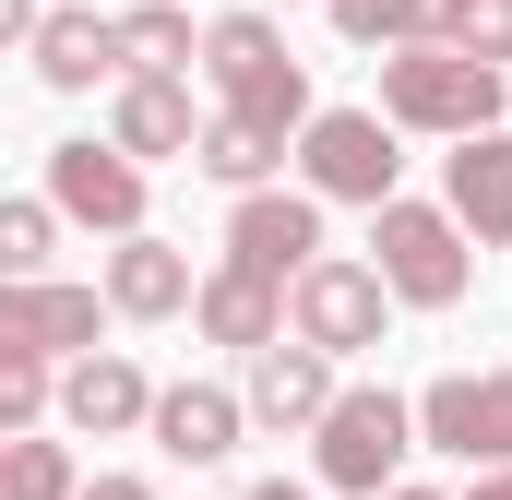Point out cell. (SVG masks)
Wrapping results in <instances>:
<instances>
[{"label":"cell","mask_w":512,"mask_h":500,"mask_svg":"<svg viewBox=\"0 0 512 500\" xmlns=\"http://www.w3.org/2000/svg\"><path fill=\"white\" fill-rule=\"evenodd\" d=\"M322 489H346V500H382L393 477H405V453H417V405L393 393V381H346L334 405H322Z\"/></svg>","instance_id":"cell-4"},{"label":"cell","mask_w":512,"mask_h":500,"mask_svg":"<svg viewBox=\"0 0 512 500\" xmlns=\"http://www.w3.org/2000/svg\"><path fill=\"white\" fill-rule=\"evenodd\" d=\"M48 250H60L48 191H36V203H24V191H0V286H48Z\"/></svg>","instance_id":"cell-21"},{"label":"cell","mask_w":512,"mask_h":500,"mask_svg":"<svg viewBox=\"0 0 512 500\" xmlns=\"http://www.w3.org/2000/svg\"><path fill=\"white\" fill-rule=\"evenodd\" d=\"M108 143H120L131 167H143V155H191V143H203V120H191V84L120 72V96H108Z\"/></svg>","instance_id":"cell-17"},{"label":"cell","mask_w":512,"mask_h":500,"mask_svg":"<svg viewBox=\"0 0 512 500\" xmlns=\"http://www.w3.org/2000/svg\"><path fill=\"white\" fill-rule=\"evenodd\" d=\"M465 500H512V465H501V477H477V489H465Z\"/></svg>","instance_id":"cell-29"},{"label":"cell","mask_w":512,"mask_h":500,"mask_svg":"<svg viewBox=\"0 0 512 500\" xmlns=\"http://www.w3.org/2000/svg\"><path fill=\"white\" fill-rule=\"evenodd\" d=\"M36 84H60V96H96V84H120V36H108V12H36Z\"/></svg>","instance_id":"cell-16"},{"label":"cell","mask_w":512,"mask_h":500,"mask_svg":"<svg viewBox=\"0 0 512 500\" xmlns=\"http://www.w3.org/2000/svg\"><path fill=\"white\" fill-rule=\"evenodd\" d=\"M96 334H108V298L96 286H0V358H36V370H72V358H96Z\"/></svg>","instance_id":"cell-9"},{"label":"cell","mask_w":512,"mask_h":500,"mask_svg":"<svg viewBox=\"0 0 512 500\" xmlns=\"http://www.w3.org/2000/svg\"><path fill=\"white\" fill-rule=\"evenodd\" d=\"M48 381H60V370H36V358H0V441H24V429L48 417Z\"/></svg>","instance_id":"cell-24"},{"label":"cell","mask_w":512,"mask_h":500,"mask_svg":"<svg viewBox=\"0 0 512 500\" xmlns=\"http://www.w3.org/2000/svg\"><path fill=\"white\" fill-rule=\"evenodd\" d=\"M203 84H215V120L262 131V143H298L310 131V72L286 60L274 12H215L203 24Z\"/></svg>","instance_id":"cell-1"},{"label":"cell","mask_w":512,"mask_h":500,"mask_svg":"<svg viewBox=\"0 0 512 500\" xmlns=\"http://www.w3.org/2000/svg\"><path fill=\"white\" fill-rule=\"evenodd\" d=\"M191 286H203V274H191V250H167L155 227H143V239L108 250V286H96V298H108L120 322H179V310H191Z\"/></svg>","instance_id":"cell-14"},{"label":"cell","mask_w":512,"mask_h":500,"mask_svg":"<svg viewBox=\"0 0 512 500\" xmlns=\"http://www.w3.org/2000/svg\"><path fill=\"white\" fill-rule=\"evenodd\" d=\"M108 36H120V72H155V84H191V60H203V24L179 0H131V12H108Z\"/></svg>","instance_id":"cell-20"},{"label":"cell","mask_w":512,"mask_h":500,"mask_svg":"<svg viewBox=\"0 0 512 500\" xmlns=\"http://www.w3.org/2000/svg\"><path fill=\"white\" fill-rule=\"evenodd\" d=\"M382 500H441V489H417V477H393V489H382Z\"/></svg>","instance_id":"cell-30"},{"label":"cell","mask_w":512,"mask_h":500,"mask_svg":"<svg viewBox=\"0 0 512 500\" xmlns=\"http://www.w3.org/2000/svg\"><path fill=\"white\" fill-rule=\"evenodd\" d=\"M0 500H84V477H72V441H0Z\"/></svg>","instance_id":"cell-23"},{"label":"cell","mask_w":512,"mask_h":500,"mask_svg":"<svg viewBox=\"0 0 512 500\" xmlns=\"http://www.w3.org/2000/svg\"><path fill=\"white\" fill-rule=\"evenodd\" d=\"M370 274H382L393 310H453V298L477 286V250H465V227H453L441 203H405V191H393L382 215H370Z\"/></svg>","instance_id":"cell-3"},{"label":"cell","mask_w":512,"mask_h":500,"mask_svg":"<svg viewBox=\"0 0 512 500\" xmlns=\"http://www.w3.org/2000/svg\"><path fill=\"white\" fill-rule=\"evenodd\" d=\"M382 322H393L382 274H370V262H346V250H322V262L286 286V346H310V358H370V346H382Z\"/></svg>","instance_id":"cell-6"},{"label":"cell","mask_w":512,"mask_h":500,"mask_svg":"<svg viewBox=\"0 0 512 500\" xmlns=\"http://www.w3.org/2000/svg\"><path fill=\"white\" fill-rule=\"evenodd\" d=\"M334 12V36L346 48H453V24H465V0H322Z\"/></svg>","instance_id":"cell-19"},{"label":"cell","mask_w":512,"mask_h":500,"mask_svg":"<svg viewBox=\"0 0 512 500\" xmlns=\"http://www.w3.org/2000/svg\"><path fill=\"white\" fill-rule=\"evenodd\" d=\"M501 84L489 60H465V48H393L382 60V120L393 131H441V143H477V131H501Z\"/></svg>","instance_id":"cell-2"},{"label":"cell","mask_w":512,"mask_h":500,"mask_svg":"<svg viewBox=\"0 0 512 500\" xmlns=\"http://www.w3.org/2000/svg\"><path fill=\"white\" fill-rule=\"evenodd\" d=\"M453 48H465V60H489V72H512V0H465Z\"/></svg>","instance_id":"cell-25"},{"label":"cell","mask_w":512,"mask_h":500,"mask_svg":"<svg viewBox=\"0 0 512 500\" xmlns=\"http://www.w3.org/2000/svg\"><path fill=\"white\" fill-rule=\"evenodd\" d=\"M441 215L465 227V250L489 239L512 250V131H477V143H453V167H441Z\"/></svg>","instance_id":"cell-12"},{"label":"cell","mask_w":512,"mask_h":500,"mask_svg":"<svg viewBox=\"0 0 512 500\" xmlns=\"http://www.w3.org/2000/svg\"><path fill=\"white\" fill-rule=\"evenodd\" d=\"M405 405H417V441L429 453H453L477 477L512 465V370H441L429 393H405Z\"/></svg>","instance_id":"cell-7"},{"label":"cell","mask_w":512,"mask_h":500,"mask_svg":"<svg viewBox=\"0 0 512 500\" xmlns=\"http://www.w3.org/2000/svg\"><path fill=\"white\" fill-rule=\"evenodd\" d=\"M143 429H155V453H167V465H227L251 417H239V393H227V381H167Z\"/></svg>","instance_id":"cell-13"},{"label":"cell","mask_w":512,"mask_h":500,"mask_svg":"<svg viewBox=\"0 0 512 500\" xmlns=\"http://www.w3.org/2000/svg\"><path fill=\"white\" fill-rule=\"evenodd\" d=\"M48 215L60 227H96V239H143V167H131L120 143H96V131L48 143Z\"/></svg>","instance_id":"cell-8"},{"label":"cell","mask_w":512,"mask_h":500,"mask_svg":"<svg viewBox=\"0 0 512 500\" xmlns=\"http://www.w3.org/2000/svg\"><path fill=\"white\" fill-rule=\"evenodd\" d=\"M239 500H310V489H298V477H251Z\"/></svg>","instance_id":"cell-28"},{"label":"cell","mask_w":512,"mask_h":500,"mask_svg":"<svg viewBox=\"0 0 512 500\" xmlns=\"http://www.w3.org/2000/svg\"><path fill=\"white\" fill-rule=\"evenodd\" d=\"M191 322H203L215 346H239V358H262V346H286V298H274L262 274H239V262H215V274L191 286Z\"/></svg>","instance_id":"cell-18"},{"label":"cell","mask_w":512,"mask_h":500,"mask_svg":"<svg viewBox=\"0 0 512 500\" xmlns=\"http://www.w3.org/2000/svg\"><path fill=\"white\" fill-rule=\"evenodd\" d=\"M0 48H36V0H0Z\"/></svg>","instance_id":"cell-26"},{"label":"cell","mask_w":512,"mask_h":500,"mask_svg":"<svg viewBox=\"0 0 512 500\" xmlns=\"http://www.w3.org/2000/svg\"><path fill=\"white\" fill-rule=\"evenodd\" d=\"M393 179H405V155H393L382 108H310V131H298V191L310 203H370L382 215Z\"/></svg>","instance_id":"cell-5"},{"label":"cell","mask_w":512,"mask_h":500,"mask_svg":"<svg viewBox=\"0 0 512 500\" xmlns=\"http://www.w3.org/2000/svg\"><path fill=\"white\" fill-rule=\"evenodd\" d=\"M48 417H60V429H84V441H120V429L155 417V381L131 370L120 346H96V358H72V370L48 381Z\"/></svg>","instance_id":"cell-11"},{"label":"cell","mask_w":512,"mask_h":500,"mask_svg":"<svg viewBox=\"0 0 512 500\" xmlns=\"http://www.w3.org/2000/svg\"><path fill=\"white\" fill-rule=\"evenodd\" d=\"M84 500H155V477H96Z\"/></svg>","instance_id":"cell-27"},{"label":"cell","mask_w":512,"mask_h":500,"mask_svg":"<svg viewBox=\"0 0 512 500\" xmlns=\"http://www.w3.org/2000/svg\"><path fill=\"white\" fill-rule=\"evenodd\" d=\"M334 393H346L334 358H310V346H262L239 417H251V429H322V405H334Z\"/></svg>","instance_id":"cell-15"},{"label":"cell","mask_w":512,"mask_h":500,"mask_svg":"<svg viewBox=\"0 0 512 500\" xmlns=\"http://www.w3.org/2000/svg\"><path fill=\"white\" fill-rule=\"evenodd\" d=\"M227 262L286 298V286L322 262V203H310V191H239V203H227Z\"/></svg>","instance_id":"cell-10"},{"label":"cell","mask_w":512,"mask_h":500,"mask_svg":"<svg viewBox=\"0 0 512 500\" xmlns=\"http://www.w3.org/2000/svg\"><path fill=\"white\" fill-rule=\"evenodd\" d=\"M191 167H203V179H227V191H274L286 143H262V131H239V120H203V143H191Z\"/></svg>","instance_id":"cell-22"}]
</instances>
